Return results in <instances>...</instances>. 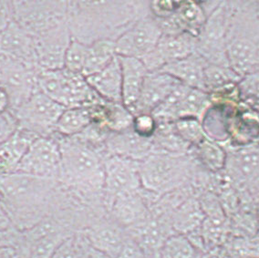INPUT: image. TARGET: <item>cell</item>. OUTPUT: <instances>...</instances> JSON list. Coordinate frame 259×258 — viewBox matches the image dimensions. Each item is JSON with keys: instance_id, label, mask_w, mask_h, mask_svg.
I'll use <instances>...</instances> for the list:
<instances>
[{"instance_id": "1", "label": "cell", "mask_w": 259, "mask_h": 258, "mask_svg": "<svg viewBox=\"0 0 259 258\" xmlns=\"http://www.w3.org/2000/svg\"><path fill=\"white\" fill-rule=\"evenodd\" d=\"M151 1L68 2L67 19L72 38L91 45L116 41L138 20L151 14Z\"/></svg>"}, {"instance_id": "2", "label": "cell", "mask_w": 259, "mask_h": 258, "mask_svg": "<svg viewBox=\"0 0 259 258\" xmlns=\"http://www.w3.org/2000/svg\"><path fill=\"white\" fill-rule=\"evenodd\" d=\"M60 148L58 181L94 211L106 212L103 204L106 153L79 135L58 139Z\"/></svg>"}, {"instance_id": "3", "label": "cell", "mask_w": 259, "mask_h": 258, "mask_svg": "<svg viewBox=\"0 0 259 258\" xmlns=\"http://www.w3.org/2000/svg\"><path fill=\"white\" fill-rule=\"evenodd\" d=\"M229 67L241 78L259 72V7L257 1H232L227 34Z\"/></svg>"}, {"instance_id": "4", "label": "cell", "mask_w": 259, "mask_h": 258, "mask_svg": "<svg viewBox=\"0 0 259 258\" xmlns=\"http://www.w3.org/2000/svg\"><path fill=\"white\" fill-rule=\"evenodd\" d=\"M199 163L188 154L153 152L140 163L143 189L161 197L192 185Z\"/></svg>"}, {"instance_id": "5", "label": "cell", "mask_w": 259, "mask_h": 258, "mask_svg": "<svg viewBox=\"0 0 259 258\" xmlns=\"http://www.w3.org/2000/svg\"><path fill=\"white\" fill-rule=\"evenodd\" d=\"M37 89L54 102L65 107H92L104 100L93 91L82 74L65 69L40 70Z\"/></svg>"}, {"instance_id": "6", "label": "cell", "mask_w": 259, "mask_h": 258, "mask_svg": "<svg viewBox=\"0 0 259 258\" xmlns=\"http://www.w3.org/2000/svg\"><path fill=\"white\" fill-rule=\"evenodd\" d=\"M232 12V1H220L207 16L196 37V53L209 64L229 67L227 56V34Z\"/></svg>"}, {"instance_id": "7", "label": "cell", "mask_w": 259, "mask_h": 258, "mask_svg": "<svg viewBox=\"0 0 259 258\" xmlns=\"http://www.w3.org/2000/svg\"><path fill=\"white\" fill-rule=\"evenodd\" d=\"M225 149L227 161L223 175L239 194L256 198L259 193V145Z\"/></svg>"}, {"instance_id": "8", "label": "cell", "mask_w": 259, "mask_h": 258, "mask_svg": "<svg viewBox=\"0 0 259 258\" xmlns=\"http://www.w3.org/2000/svg\"><path fill=\"white\" fill-rule=\"evenodd\" d=\"M16 22L33 37L67 21L68 2L24 1L12 3Z\"/></svg>"}, {"instance_id": "9", "label": "cell", "mask_w": 259, "mask_h": 258, "mask_svg": "<svg viewBox=\"0 0 259 258\" xmlns=\"http://www.w3.org/2000/svg\"><path fill=\"white\" fill-rule=\"evenodd\" d=\"M40 69L21 60L0 53V87L10 98V105L17 110L37 90V74Z\"/></svg>"}, {"instance_id": "10", "label": "cell", "mask_w": 259, "mask_h": 258, "mask_svg": "<svg viewBox=\"0 0 259 258\" xmlns=\"http://www.w3.org/2000/svg\"><path fill=\"white\" fill-rule=\"evenodd\" d=\"M66 108L37 90L27 102L16 110L19 128L31 132L38 137L55 134L56 125Z\"/></svg>"}, {"instance_id": "11", "label": "cell", "mask_w": 259, "mask_h": 258, "mask_svg": "<svg viewBox=\"0 0 259 258\" xmlns=\"http://www.w3.org/2000/svg\"><path fill=\"white\" fill-rule=\"evenodd\" d=\"M140 161L123 157L106 156L104 160L103 204L108 211L116 199L143 188L140 176Z\"/></svg>"}, {"instance_id": "12", "label": "cell", "mask_w": 259, "mask_h": 258, "mask_svg": "<svg viewBox=\"0 0 259 258\" xmlns=\"http://www.w3.org/2000/svg\"><path fill=\"white\" fill-rule=\"evenodd\" d=\"M60 168V148L58 139L51 136L38 137L28 148L16 173L58 180Z\"/></svg>"}, {"instance_id": "13", "label": "cell", "mask_w": 259, "mask_h": 258, "mask_svg": "<svg viewBox=\"0 0 259 258\" xmlns=\"http://www.w3.org/2000/svg\"><path fill=\"white\" fill-rule=\"evenodd\" d=\"M162 35V29L151 12L138 19L116 40V54L143 60L154 50Z\"/></svg>"}, {"instance_id": "14", "label": "cell", "mask_w": 259, "mask_h": 258, "mask_svg": "<svg viewBox=\"0 0 259 258\" xmlns=\"http://www.w3.org/2000/svg\"><path fill=\"white\" fill-rule=\"evenodd\" d=\"M72 40L68 20L34 37L37 63L40 70L64 68L66 51Z\"/></svg>"}, {"instance_id": "15", "label": "cell", "mask_w": 259, "mask_h": 258, "mask_svg": "<svg viewBox=\"0 0 259 258\" xmlns=\"http://www.w3.org/2000/svg\"><path fill=\"white\" fill-rule=\"evenodd\" d=\"M196 37L190 33L165 35L162 37L150 54L142 61L149 72L159 71L166 65L183 60L196 51Z\"/></svg>"}, {"instance_id": "16", "label": "cell", "mask_w": 259, "mask_h": 258, "mask_svg": "<svg viewBox=\"0 0 259 258\" xmlns=\"http://www.w3.org/2000/svg\"><path fill=\"white\" fill-rule=\"evenodd\" d=\"M80 232L93 248L108 258L117 257L128 235L108 213L96 217Z\"/></svg>"}, {"instance_id": "17", "label": "cell", "mask_w": 259, "mask_h": 258, "mask_svg": "<svg viewBox=\"0 0 259 258\" xmlns=\"http://www.w3.org/2000/svg\"><path fill=\"white\" fill-rule=\"evenodd\" d=\"M112 220L128 231L142 224L151 216V204L143 188L116 199L107 211Z\"/></svg>"}, {"instance_id": "18", "label": "cell", "mask_w": 259, "mask_h": 258, "mask_svg": "<svg viewBox=\"0 0 259 258\" xmlns=\"http://www.w3.org/2000/svg\"><path fill=\"white\" fill-rule=\"evenodd\" d=\"M179 84L181 82L169 74L162 71L149 72L144 79L139 100L133 115L152 114V112L170 96Z\"/></svg>"}, {"instance_id": "19", "label": "cell", "mask_w": 259, "mask_h": 258, "mask_svg": "<svg viewBox=\"0 0 259 258\" xmlns=\"http://www.w3.org/2000/svg\"><path fill=\"white\" fill-rule=\"evenodd\" d=\"M107 156L123 157L134 161H144L153 152V137H144L133 127L118 133H111L105 142Z\"/></svg>"}, {"instance_id": "20", "label": "cell", "mask_w": 259, "mask_h": 258, "mask_svg": "<svg viewBox=\"0 0 259 258\" xmlns=\"http://www.w3.org/2000/svg\"><path fill=\"white\" fill-rule=\"evenodd\" d=\"M0 53L38 68L34 37L15 20L0 35Z\"/></svg>"}, {"instance_id": "21", "label": "cell", "mask_w": 259, "mask_h": 258, "mask_svg": "<svg viewBox=\"0 0 259 258\" xmlns=\"http://www.w3.org/2000/svg\"><path fill=\"white\" fill-rule=\"evenodd\" d=\"M38 136L19 128L0 143V177L15 174L31 143Z\"/></svg>"}, {"instance_id": "22", "label": "cell", "mask_w": 259, "mask_h": 258, "mask_svg": "<svg viewBox=\"0 0 259 258\" xmlns=\"http://www.w3.org/2000/svg\"><path fill=\"white\" fill-rule=\"evenodd\" d=\"M119 60L122 77V104L133 114L148 69L140 59L119 57Z\"/></svg>"}, {"instance_id": "23", "label": "cell", "mask_w": 259, "mask_h": 258, "mask_svg": "<svg viewBox=\"0 0 259 258\" xmlns=\"http://www.w3.org/2000/svg\"><path fill=\"white\" fill-rule=\"evenodd\" d=\"M86 79L93 91L103 100L122 103V77L118 56L105 69L89 76Z\"/></svg>"}, {"instance_id": "24", "label": "cell", "mask_w": 259, "mask_h": 258, "mask_svg": "<svg viewBox=\"0 0 259 258\" xmlns=\"http://www.w3.org/2000/svg\"><path fill=\"white\" fill-rule=\"evenodd\" d=\"M208 62L196 52L166 65L161 70L190 88L204 91V69Z\"/></svg>"}, {"instance_id": "25", "label": "cell", "mask_w": 259, "mask_h": 258, "mask_svg": "<svg viewBox=\"0 0 259 258\" xmlns=\"http://www.w3.org/2000/svg\"><path fill=\"white\" fill-rule=\"evenodd\" d=\"M204 219L198 195L193 194L176 208L171 216L172 227L176 234L189 236L196 234Z\"/></svg>"}, {"instance_id": "26", "label": "cell", "mask_w": 259, "mask_h": 258, "mask_svg": "<svg viewBox=\"0 0 259 258\" xmlns=\"http://www.w3.org/2000/svg\"><path fill=\"white\" fill-rule=\"evenodd\" d=\"M210 94L201 90L189 88L176 104L172 113L174 122L180 119L194 118L202 121L206 111L212 107Z\"/></svg>"}, {"instance_id": "27", "label": "cell", "mask_w": 259, "mask_h": 258, "mask_svg": "<svg viewBox=\"0 0 259 258\" xmlns=\"http://www.w3.org/2000/svg\"><path fill=\"white\" fill-rule=\"evenodd\" d=\"M93 120V106L66 109L57 122L55 134L61 137L77 136L82 134Z\"/></svg>"}, {"instance_id": "28", "label": "cell", "mask_w": 259, "mask_h": 258, "mask_svg": "<svg viewBox=\"0 0 259 258\" xmlns=\"http://www.w3.org/2000/svg\"><path fill=\"white\" fill-rule=\"evenodd\" d=\"M190 153L204 170L213 175L222 173L226 165V149L222 143H217L208 137L192 147Z\"/></svg>"}, {"instance_id": "29", "label": "cell", "mask_w": 259, "mask_h": 258, "mask_svg": "<svg viewBox=\"0 0 259 258\" xmlns=\"http://www.w3.org/2000/svg\"><path fill=\"white\" fill-rule=\"evenodd\" d=\"M117 57L115 41L98 40L88 45L87 59L85 62L82 75L85 78L98 73L111 64Z\"/></svg>"}, {"instance_id": "30", "label": "cell", "mask_w": 259, "mask_h": 258, "mask_svg": "<svg viewBox=\"0 0 259 258\" xmlns=\"http://www.w3.org/2000/svg\"><path fill=\"white\" fill-rule=\"evenodd\" d=\"M51 258H108L96 251L79 231L70 235L56 249Z\"/></svg>"}, {"instance_id": "31", "label": "cell", "mask_w": 259, "mask_h": 258, "mask_svg": "<svg viewBox=\"0 0 259 258\" xmlns=\"http://www.w3.org/2000/svg\"><path fill=\"white\" fill-rule=\"evenodd\" d=\"M241 79L230 67L208 63L204 69V91L209 94L217 93Z\"/></svg>"}, {"instance_id": "32", "label": "cell", "mask_w": 259, "mask_h": 258, "mask_svg": "<svg viewBox=\"0 0 259 258\" xmlns=\"http://www.w3.org/2000/svg\"><path fill=\"white\" fill-rule=\"evenodd\" d=\"M201 254L187 236L175 234L162 245L160 258H200Z\"/></svg>"}, {"instance_id": "33", "label": "cell", "mask_w": 259, "mask_h": 258, "mask_svg": "<svg viewBox=\"0 0 259 258\" xmlns=\"http://www.w3.org/2000/svg\"><path fill=\"white\" fill-rule=\"evenodd\" d=\"M174 127L181 138L189 143L192 147L196 146L207 138L202 122L194 118L180 119L174 122Z\"/></svg>"}, {"instance_id": "34", "label": "cell", "mask_w": 259, "mask_h": 258, "mask_svg": "<svg viewBox=\"0 0 259 258\" xmlns=\"http://www.w3.org/2000/svg\"><path fill=\"white\" fill-rule=\"evenodd\" d=\"M88 52V45L72 38L66 51L64 68L71 72L82 74Z\"/></svg>"}, {"instance_id": "35", "label": "cell", "mask_w": 259, "mask_h": 258, "mask_svg": "<svg viewBox=\"0 0 259 258\" xmlns=\"http://www.w3.org/2000/svg\"><path fill=\"white\" fill-rule=\"evenodd\" d=\"M157 123L152 114H139L135 116L133 128L137 134L152 138L156 131Z\"/></svg>"}, {"instance_id": "36", "label": "cell", "mask_w": 259, "mask_h": 258, "mask_svg": "<svg viewBox=\"0 0 259 258\" xmlns=\"http://www.w3.org/2000/svg\"><path fill=\"white\" fill-rule=\"evenodd\" d=\"M116 258H147L138 243L128 234Z\"/></svg>"}, {"instance_id": "37", "label": "cell", "mask_w": 259, "mask_h": 258, "mask_svg": "<svg viewBox=\"0 0 259 258\" xmlns=\"http://www.w3.org/2000/svg\"><path fill=\"white\" fill-rule=\"evenodd\" d=\"M13 20L12 3L0 1V35L4 32V30Z\"/></svg>"}, {"instance_id": "38", "label": "cell", "mask_w": 259, "mask_h": 258, "mask_svg": "<svg viewBox=\"0 0 259 258\" xmlns=\"http://www.w3.org/2000/svg\"><path fill=\"white\" fill-rule=\"evenodd\" d=\"M0 258H22L19 249L12 245L0 247Z\"/></svg>"}, {"instance_id": "39", "label": "cell", "mask_w": 259, "mask_h": 258, "mask_svg": "<svg viewBox=\"0 0 259 258\" xmlns=\"http://www.w3.org/2000/svg\"><path fill=\"white\" fill-rule=\"evenodd\" d=\"M10 122L5 119L3 115L0 116V143L8 138L10 134L14 133L16 130H11L10 128Z\"/></svg>"}, {"instance_id": "40", "label": "cell", "mask_w": 259, "mask_h": 258, "mask_svg": "<svg viewBox=\"0 0 259 258\" xmlns=\"http://www.w3.org/2000/svg\"><path fill=\"white\" fill-rule=\"evenodd\" d=\"M10 105V98L5 91L0 87V116L3 115L4 111Z\"/></svg>"}, {"instance_id": "41", "label": "cell", "mask_w": 259, "mask_h": 258, "mask_svg": "<svg viewBox=\"0 0 259 258\" xmlns=\"http://www.w3.org/2000/svg\"><path fill=\"white\" fill-rule=\"evenodd\" d=\"M256 199H257V200L259 201V193L258 194H257V196H256Z\"/></svg>"}, {"instance_id": "42", "label": "cell", "mask_w": 259, "mask_h": 258, "mask_svg": "<svg viewBox=\"0 0 259 258\" xmlns=\"http://www.w3.org/2000/svg\"><path fill=\"white\" fill-rule=\"evenodd\" d=\"M257 3H258V7H259V1H257Z\"/></svg>"}, {"instance_id": "43", "label": "cell", "mask_w": 259, "mask_h": 258, "mask_svg": "<svg viewBox=\"0 0 259 258\" xmlns=\"http://www.w3.org/2000/svg\"><path fill=\"white\" fill-rule=\"evenodd\" d=\"M258 258H259V254H258Z\"/></svg>"}]
</instances>
